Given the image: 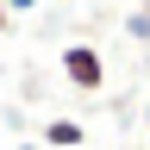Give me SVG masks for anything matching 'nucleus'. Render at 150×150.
<instances>
[{"label":"nucleus","mask_w":150,"mask_h":150,"mask_svg":"<svg viewBox=\"0 0 150 150\" xmlns=\"http://www.w3.org/2000/svg\"><path fill=\"white\" fill-rule=\"evenodd\" d=\"M63 81H69L75 94H100V88H106L100 50H94V44H69V50H63Z\"/></svg>","instance_id":"nucleus-1"},{"label":"nucleus","mask_w":150,"mask_h":150,"mask_svg":"<svg viewBox=\"0 0 150 150\" xmlns=\"http://www.w3.org/2000/svg\"><path fill=\"white\" fill-rule=\"evenodd\" d=\"M44 144H50V150H75V144H88V131L75 125V119H50V125H44Z\"/></svg>","instance_id":"nucleus-2"},{"label":"nucleus","mask_w":150,"mask_h":150,"mask_svg":"<svg viewBox=\"0 0 150 150\" xmlns=\"http://www.w3.org/2000/svg\"><path fill=\"white\" fill-rule=\"evenodd\" d=\"M131 38H144V44H150V6H144V13H131Z\"/></svg>","instance_id":"nucleus-3"},{"label":"nucleus","mask_w":150,"mask_h":150,"mask_svg":"<svg viewBox=\"0 0 150 150\" xmlns=\"http://www.w3.org/2000/svg\"><path fill=\"white\" fill-rule=\"evenodd\" d=\"M38 6V0H6V13H31Z\"/></svg>","instance_id":"nucleus-4"},{"label":"nucleus","mask_w":150,"mask_h":150,"mask_svg":"<svg viewBox=\"0 0 150 150\" xmlns=\"http://www.w3.org/2000/svg\"><path fill=\"white\" fill-rule=\"evenodd\" d=\"M0 25H6V6H0Z\"/></svg>","instance_id":"nucleus-5"},{"label":"nucleus","mask_w":150,"mask_h":150,"mask_svg":"<svg viewBox=\"0 0 150 150\" xmlns=\"http://www.w3.org/2000/svg\"><path fill=\"white\" fill-rule=\"evenodd\" d=\"M144 125H150V106H144Z\"/></svg>","instance_id":"nucleus-6"}]
</instances>
